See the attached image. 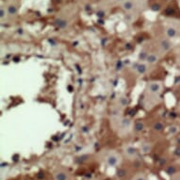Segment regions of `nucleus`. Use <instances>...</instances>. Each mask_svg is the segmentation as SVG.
<instances>
[{"label": "nucleus", "mask_w": 180, "mask_h": 180, "mask_svg": "<svg viewBox=\"0 0 180 180\" xmlns=\"http://www.w3.org/2000/svg\"><path fill=\"white\" fill-rule=\"evenodd\" d=\"M160 9H161V6H160L159 4H157V3L151 6V10H152L153 12H159Z\"/></svg>", "instance_id": "obj_21"}, {"label": "nucleus", "mask_w": 180, "mask_h": 180, "mask_svg": "<svg viewBox=\"0 0 180 180\" xmlns=\"http://www.w3.org/2000/svg\"><path fill=\"white\" fill-rule=\"evenodd\" d=\"M120 126L123 128H128L131 126V120L128 118H122L120 119Z\"/></svg>", "instance_id": "obj_15"}, {"label": "nucleus", "mask_w": 180, "mask_h": 180, "mask_svg": "<svg viewBox=\"0 0 180 180\" xmlns=\"http://www.w3.org/2000/svg\"><path fill=\"white\" fill-rule=\"evenodd\" d=\"M153 130L156 131V132H161V131H163V130H164V125H163V123L160 122V121H157V122L154 123V125H153Z\"/></svg>", "instance_id": "obj_13"}, {"label": "nucleus", "mask_w": 180, "mask_h": 180, "mask_svg": "<svg viewBox=\"0 0 180 180\" xmlns=\"http://www.w3.org/2000/svg\"><path fill=\"white\" fill-rule=\"evenodd\" d=\"M115 1H116V2H120V3H122V2L125 1V0H115Z\"/></svg>", "instance_id": "obj_25"}, {"label": "nucleus", "mask_w": 180, "mask_h": 180, "mask_svg": "<svg viewBox=\"0 0 180 180\" xmlns=\"http://www.w3.org/2000/svg\"><path fill=\"white\" fill-rule=\"evenodd\" d=\"M7 13L9 16H15L18 13V8L15 4H10L7 7Z\"/></svg>", "instance_id": "obj_11"}, {"label": "nucleus", "mask_w": 180, "mask_h": 180, "mask_svg": "<svg viewBox=\"0 0 180 180\" xmlns=\"http://www.w3.org/2000/svg\"><path fill=\"white\" fill-rule=\"evenodd\" d=\"M54 180H70V173L63 169H58L54 172Z\"/></svg>", "instance_id": "obj_4"}, {"label": "nucleus", "mask_w": 180, "mask_h": 180, "mask_svg": "<svg viewBox=\"0 0 180 180\" xmlns=\"http://www.w3.org/2000/svg\"><path fill=\"white\" fill-rule=\"evenodd\" d=\"M118 104H119V106L122 107V108L126 107V106L128 105V98H127V96H126V95H121V96L118 98Z\"/></svg>", "instance_id": "obj_14"}, {"label": "nucleus", "mask_w": 180, "mask_h": 180, "mask_svg": "<svg viewBox=\"0 0 180 180\" xmlns=\"http://www.w3.org/2000/svg\"><path fill=\"white\" fill-rule=\"evenodd\" d=\"M178 131H179V126H175V125H174V126H172L169 127V133L172 134V135H175V134H177Z\"/></svg>", "instance_id": "obj_18"}, {"label": "nucleus", "mask_w": 180, "mask_h": 180, "mask_svg": "<svg viewBox=\"0 0 180 180\" xmlns=\"http://www.w3.org/2000/svg\"><path fill=\"white\" fill-rule=\"evenodd\" d=\"M121 7L126 12H132L135 9L136 5L133 0H125L124 2L121 3Z\"/></svg>", "instance_id": "obj_6"}, {"label": "nucleus", "mask_w": 180, "mask_h": 180, "mask_svg": "<svg viewBox=\"0 0 180 180\" xmlns=\"http://www.w3.org/2000/svg\"><path fill=\"white\" fill-rule=\"evenodd\" d=\"M163 89V85L160 81L152 80L149 81L146 85V93L153 96H158Z\"/></svg>", "instance_id": "obj_1"}, {"label": "nucleus", "mask_w": 180, "mask_h": 180, "mask_svg": "<svg viewBox=\"0 0 180 180\" xmlns=\"http://www.w3.org/2000/svg\"><path fill=\"white\" fill-rule=\"evenodd\" d=\"M124 152H125V155H126L128 158H134V157H136L137 155H138L137 149H136L135 147L131 146V145L126 146V147L125 148Z\"/></svg>", "instance_id": "obj_7"}, {"label": "nucleus", "mask_w": 180, "mask_h": 180, "mask_svg": "<svg viewBox=\"0 0 180 180\" xmlns=\"http://www.w3.org/2000/svg\"><path fill=\"white\" fill-rule=\"evenodd\" d=\"M174 153H175V155H177V156H180V148H176Z\"/></svg>", "instance_id": "obj_24"}, {"label": "nucleus", "mask_w": 180, "mask_h": 180, "mask_svg": "<svg viewBox=\"0 0 180 180\" xmlns=\"http://www.w3.org/2000/svg\"><path fill=\"white\" fill-rule=\"evenodd\" d=\"M159 60V56L156 53H148L145 59L147 64H155Z\"/></svg>", "instance_id": "obj_8"}, {"label": "nucleus", "mask_w": 180, "mask_h": 180, "mask_svg": "<svg viewBox=\"0 0 180 180\" xmlns=\"http://www.w3.org/2000/svg\"><path fill=\"white\" fill-rule=\"evenodd\" d=\"M132 180H147V178H146V176H145L144 174H142V173H139V174L135 175L134 178H133Z\"/></svg>", "instance_id": "obj_20"}, {"label": "nucleus", "mask_w": 180, "mask_h": 180, "mask_svg": "<svg viewBox=\"0 0 180 180\" xmlns=\"http://www.w3.org/2000/svg\"><path fill=\"white\" fill-rule=\"evenodd\" d=\"M55 24H56V26H57L59 28H60V29H65V28H67L69 27L68 21H67L66 19H63V18H58V19H56Z\"/></svg>", "instance_id": "obj_9"}, {"label": "nucleus", "mask_w": 180, "mask_h": 180, "mask_svg": "<svg viewBox=\"0 0 180 180\" xmlns=\"http://www.w3.org/2000/svg\"><path fill=\"white\" fill-rule=\"evenodd\" d=\"M165 172L169 175H174L176 173V172H177V168L174 165H169V166L166 167Z\"/></svg>", "instance_id": "obj_16"}, {"label": "nucleus", "mask_w": 180, "mask_h": 180, "mask_svg": "<svg viewBox=\"0 0 180 180\" xmlns=\"http://www.w3.org/2000/svg\"><path fill=\"white\" fill-rule=\"evenodd\" d=\"M158 45H159V49H160L161 53H164V54L169 52L172 47V44L170 39H168V38L160 39L158 42Z\"/></svg>", "instance_id": "obj_3"}, {"label": "nucleus", "mask_w": 180, "mask_h": 180, "mask_svg": "<svg viewBox=\"0 0 180 180\" xmlns=\"http://www.w3.org/2000/svg\"><path fill=\"white\" fill-rule=\"evenodd\" d=\"M170 180H180V176L178 175H172V177Z\"/></svg>", "instance_id": "obj_23"}, {"label": "nucleus", "mask_w": 180, "mask_h": 180, "mask_svg": "<svg viewBox=\"0 0 180 180\" xmlns=\"http://www.w3.org/2000/svg\"><path fill=\"white\" fill-rule=\"evenodd\" d=\"M106 163L110 167H117L121 164L122 162V157L120 154H118L115 151H111L107 156H106Z\"/></svg>", "instance_id": "obj_2"}, {"label": "nucleus", "mask_w": 180, "mask_h": 180, "mask_svg": "<svg viewBox=\"0 0 180 180\" xmlns=\"http://www.w3.org/2000/svg\"><path fill=\"white\" fill-rule=\"evenodd\" d=\"M8 15V13H7V9L5 8H1V10H0V19L1 20H4V18H6Z\"/></svg>", "instance_id": "obj_19"}, {"label": "nucleus", "mask_w": 180, "mask_h": 180, "mask_svg": "<svg viewBox=\"0 0 180 180\" xmlns=\"http://www.w3.org/2000/svg\"><path fill=\"white\" fill-rule=\"evenodd\" d=\"M135 70H136V72H137L139 75H144V74H146L147 71H148V65H147L146 63L137 64Z\"/></svg>", "instance_id": "obj_10"}, {"label": "nucleus", "mask_w": 180, "mask_h": 180, "mask_svg": "<svg viewBox=\"0 0 180 180\" xmlns=\"http://www.w3.org/2000/svg\"><path fill=\"white\" fill-rule=\"evenodd\" d=\"M177 35H178V30L174 26L170 25V26L166 27V28H165V36L168 39H174Z\"/></svg>", "instance_id": "obj_5"}, {"label": "nucleus", "mask_w": 180, "mask_h": 180, "mask_svg": "<svg viewBox=\"0 0 180 180\" xmlns=\"http://www.w3.org/2000/svg\"><path fill=\"white\" fill-rule=\"evenodd\" d=\"M144 128H145V125H144V123L141 122V121L136 122V123L134 124V126H133V130H134L135 132H137V133H140V132L143 131Z\"/></svg>", "instance_id": "obj_12"}, {"label": "nucleus", "mask_w": 180, "mask_h": 180, "mask_svg": "<svg viewBox=\"0 0 180 180\" xmlns=\"http://www.w3.org/2000/svg\"><path fill=\"white\" fill-rule=\"evenodd\" d=\"M151 150H152V145L149 144L148 142H145V143H143V144L141 146V153H143V154H148V153L151 152Z\"/></svg>", "instance_id": "obj_17"}, {"label": "nucleus", "mask_w": 180, "mask_h": 180, "mask_svg": "<svg viewBox=\"0 0 180 180\" xmlns=\"http://www.w3.org/2000/svg\"><path fill=\"white\" fill-rule=\"evenodd\" d=\"M96 15H97L99 18H104L105 15H106V13H105L103 10H100V11H98V12L96 13Z\"/></svg>", "instance_id": "obj_22"}]
</instances>
